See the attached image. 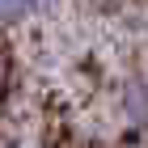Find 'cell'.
<instances>
[{
    "label": "cell",
    "instance_id": "7a4b0ae2",
    "mask_svg": "<svg viewBox=\"0 0 148 148\" xmlns=\"http://www.w3.org/2000/svg\"><path fill=\"white\" fill-rule=\"evenodd\" d=\"M4 102H9V68L0 64V110H4Z\"/></svg>",
    "mask_w": 148,
    "mask_h": 148
},
{
    "label": "cell",
    "instance_id": "6da1fadb",
    "mask_svg": "<svg viewBox=\"0 0 148 148\" xmlns=\"http://www.w3.org/2000/svg\"><path fill=\"white\" fill-rule=\"evenodd\" d=\"M47 0H0V21H21L30 13H38Z\"/></svg>",
    "mask_w": 148,
    "mask_h": 148
}]
</instances>
